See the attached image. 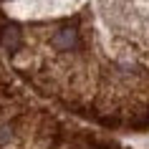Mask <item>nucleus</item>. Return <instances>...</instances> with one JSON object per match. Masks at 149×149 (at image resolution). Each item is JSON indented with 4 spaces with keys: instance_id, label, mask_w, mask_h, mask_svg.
Here are the masks:
<instances>
[{
    "instance_id": "nucleus-1",
    "label": "nucleus",
    "mask_w": 149,
    "mask_h": 149,
    "mask_svg": "<svg viewBox=\"0 0 149 149\" xmlns=\"http://www.w3.org/2000/svg\"><path fill=\"white\" fill-rule=\"evenodd\" d=\"M0 40H3V46L8 48V51H15L20 46V33H18L15 25H8V28L0 31Z\"/></svg>"
}]
</instances>
